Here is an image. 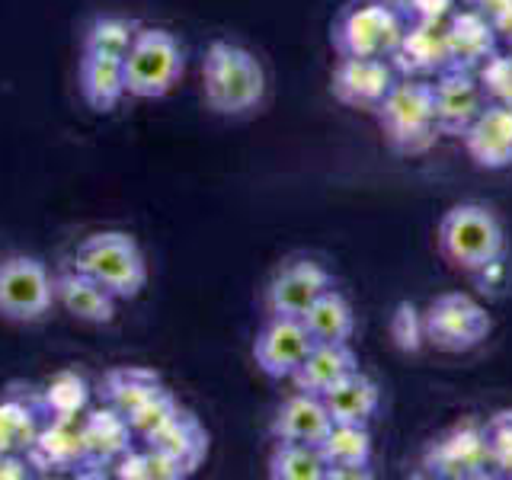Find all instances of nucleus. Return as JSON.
Wrapping results in <instances>:
<instances>
[{
	"instance_id": "obj_16",
	"label": "nucleus",
	"mask_w": 512,
	"mask_h": 480,
	"mask_svg": "<svg viewBox=\"0 0 512 480\" xmlns=\"http://www.w3.org/2000/svg\"><path fill=\"white\" fill-rule=\"evenodd\" d=\"M55 304H61V308L74 320H80V324L106 327L116 320L119 298L106 292L96 279H90L84 269L68 263L55 272Z\"/></svg>"
},
{
	"instance_id": "obj_35",
	"label": "nucleus",
	"mask_w": 512,
	"mask_h": 480,
	"mask_svg": "<svg viewBox=\"0 0 512 480\" xmlns=\"http://www.w3.org/2000/svg\"><path fill=\"white\" fill-rule=\"evenodd\" d=\"M477 74H480V84L487 90V100L512 109V48L503 55L496 52Z\"/></svg>"
},
{
	"instance_id": "obj_40",
	"label": "nucleus",
	"mask_w": 512,
	"mask_h": 480,
	"mask_svg": "<svg viewBox=\"0 0 512 480\" xmlns=\"http://www.w3.org/2000/svg\"><path fill=\"white\" fill-rule=\"evenodd\" d=\"M509 4H512V0H468V7L480 10L484 16H490V20H493V16L500 13V10H506Z\"/></svg>"
},
{
	"instance_id": "obj_7",
	"label": "nucleus",
	"mask_w": 512,
	"mask_h": 480,
	"mask_svg": "<svg viewBox=\"0 0 512 480\" xmlns=\"http://www.w3.org/2000/svg\"><path fill=\"white\" fill-rule=\"evenodd\" d=\"M55 308V276L39 256L10 253L0 260V317L39 324Z\"/></svg>"
},
{
	"instance_id": "obj_2",
	"label": "nucleus",
	"mask_w": 512,
	"mask_h": 480,
	"mask_svg": "<svg viewBox=\"0 0 512 480\" xmlns=\"http://www.w3.org/2000/svg\"><path fill=\"white\" fill-rule=\"evenodd\" d=\"M439 250L448 263L461 272L490 269L506 256V231L493 208L480 202L452 205L439 221Z\"/></svg>"
},
{
	"instance_id": "obj_39",
	"label": "nucleus",
	"mask_w": 512,
	"mask_h": 480,
	"mask_svg": "<svg viewBox=\"0 0 512 480\" xmlns=\"http://www.w3.org/2000/svg\"><path fill=\"white\" fill-rule=\"evenodd\" d=\"M493 26H496V36L512 45V4L493 16Z\"/></svg>"
},
{
	"instance_id": "obj_12",
	"label": "nucleus",
	"mask_w": 512,
	"mask_h": 480,
	"mask_svg": "<svg viewBox=\"0 0 512 480\" xmlns=\"http://www.w3.org/2000/svg\"><path fill=\"white\" fill-rule=\"evenodd\" d=\"M394 84L397 71L391 58H340L330 77V93L349 109L375 112Z\"/></svg>"
},
{
	"instance_id": "obj_6",
	"label": "nucleus",
	"mask_w": 512,
	"mask_h": 480,
	"mask_svg": "<svg viewBox=\"0 0 512 480\" xmlns=\"http://www.w3.org/2000/svg\"><path fill=\"white\" fill-rule=\"evenodd\" d=\"M186 55L180 39L167 29L141 26L138 36L122 58L125 93L135 100H160L183 80Z\"/></svg>"
},
{
	"instance_id": "obj_30",
	"label": "nucleus",
	"mask_w": 512,
	"mask_h": 480,
	"mask_svg": "<svg viewBox=\"0 0 512 480\" xmlns=\"http://www.w3.org/2000/svg\"><path fill=\"white\" fill-rule=\"evenodd\" d=\"M112 477L119 480H183L189 477V468L170 458L167 452L144 442V448H128V452L112 464Z\"/></svg>"
},
{
	"instance_id": "obj_36",
	"label": "nucleus",
	"mask_w": 512,
	"mask_h": 480,
	"mask_svg": "<svg viewBox=\"0 0 512 480\" xmlns=\"http://www.w3.org/2000/svg\"><path fill=\"white\" fill-rule=\"evenodd\" d=\"M484 426H487V439H490L493 468L506 477H512V410L490 416Z\"/></svg>"
},
{
	"instance_id": "obj_19",
	"label": "nucleus",
	"mask_w": 512,
	"mask_h": 480,
	"mask_svg": "<svg viewBox=\"0 0 512 480\" xmlns=\"http://www.w3.org/2000/svg\"><path fill=\"white\" fill-rule=\"evenodd\" d=\"M464 151L484 170L512 167V109L500 103H487L484 112L461 135Z\"/></svg>"
},
{
	"instance_id": "obj_37",
	"label": "nucleus",
	"mask_w": 512,
	"mask_h": 480,
	"mask_svg": "<svg viewBox=\"0 0 512 480\" xmlns=\"http://www.w3.org/2000/svg\"><path fill=\"white\" fill-rule=\"evenodd\" d=\"M404 10L410 20L423 23H445L455 13V0H404Z\"/></svg>"
},
{
	"instance_id": "obj_27",
	"label": "nucleus",
	"mask_w": 512,
	"mask_h": 480,
	"mask_svg": "<svg viewBox=\"0 0 512 480\" xmlns=\"http://www.w3.org/2000/svg\"><path fill=\"white\" fill-rule=\"evenodd\" d=\"M301 320H304V327H308L314 343H349L352 333H356L352 304L343 292H336V288L320 295Z\"/></svg>"
},
{
	"instance_id": "obj_20",
	"label": "nucleus",
	"mask_w": 512,
	"mask_h": 480,
	"mask_svg": "<svg viewBox=\"0 0 512 480\" xmlns=\"http://www.w3.org/2000/svg\"><path fill=\"white\" fill-rule=\"evenodd\" d=\"M80 432H84L87 468H112L135 445V429L128 416L109 404L90 410L80 420Z\"/></svg>"
},
{
	"instance_id": "obj_28",
	"label": "nucleus",
	"mask_w": 512,
	"mask_h": 480,
	"mask_svg": "<svg viewBox=\"0 0 512 480\" xmlns=\"http://www.w3.org/2000/svg\"><path fill=\"white\" fill-rule=\"evenodd\" d=\"M157 391H164V381L151 368H138V365H125V368H112L103 378V404L122 410L125 416L138 410L144 400L154 397Z\"/></svg>"
},
{
	"instance_id": "obj_21",
	"label": "nucleus",
	"mask_w": 512,
	"mask_h": 480,
	"mask_svg": "<svg viewBox=\"0 0 512 480\" xmlns=\"http://www.w3.org/2000/svg\"><path fill=\"white\" fill-rule=\"evenodd\" d=\"M333 426L330 410L324 404V397L317 394H304L295 391L285 404L272 416V439L276 442H308V445H320V439L327 436Z\"/></svg>"
},
{
	"instance_id": "obj_14",
	"label": "nucleus",
	"mask_w": 512,
	"mask_h": 480,
	"mask_svg": "<svg viewBox=\"0 0 512 480\" xmlns=\"http://www.w3.org/2000/svg\"><path fill=\"white\" fill-rule=\"evenodd\" d=\"M29 464L36 474H61L87 468V448H84V432H80V420H52L45 416L39 426L36 439L26 448Z\"/></svg>"
},
{
	"instance_id": "obj_29",
	"label": "nucleus",
	"mask_w": 512,
	"mask_h": 480,
	"mask_svg": "<svg viewBox=\"0 0 512 480\" xmlns=\"http://www.w3.org/2000/svg\"><path fill=\"white\" fill-rule=\"evenodd\" d=\"M39 404L52 420H80L90 404V384L74 368H61L39 388Z\"/></svg>"
},
{
	"instance_id": "obj_17",
	"label": "nucleus",
	"mask_w": 512,
	"mask_h": 480,
	"mask_svg": "<svg viewBox=\"0 0 512 480\" xmlns=\"http://www.w3.org/2000/svg\"><path fill=\"white\" fill-rule=\"evenodd\" d=\"M317 448L327 461V480L372 477V432L365 423H333Z\"/></svg>"
},
{
	"instance_id": "obj_11",
	"label": "nucleus",
	"mask_w": 512,
	"mask_h": 480,
	"mask_svg": "<svg viewBox=\"0 0 512 480\" xmlns=\"http://www.w3.org/2000/svg\"><path fill=\"white\" fill-rule=\"evenodd\" d=\"M432 103H436L439 132L461 138L490 100L477 71L445 68L442 74H436V84H432Z\"/></svg>"
},
{
	"instance_id": "obj_5",
	"label": "nucleus",
	"mask_w": 512,
	"mask_h": 480,
	"mask_svg": "<svg viewBox=\"0 0 512 480\" xmlns=\"http://www.w3.org/2000/svg\"><path fill=\"white\" fill-rule=\"evenodd\" d=\"M384 141L400 154H423L432 148L439 132L432 84L423 77H404L388 90V96L375 109Z\"/></svg>"
},
{
	"instance_id": "obj_13",
	"label": "nucleus",
	"mask_w": 512,
	"mask_h": 480,
	"mask_svg": "<svg viewBox=\"0 0 512 480\" xmlns=\"http://www.w3.org/2000/svg\"><path fill=\"white\" fill-rule=\"evenodd\" d=\"M314 340L301 317H269L256 333L253 359L269 378H292L295 368L308 359Z\"/></svg>"
},
{
	"instance_id": "obj_22",
	"label": "nucleus",
	"mask_w": 512,
	"mask_h": 480,
	"mask_svg": "<svg viewBox=\"0 0 512 480\" xmlns=\"http://www.w3.org/2000/svg\"><path fill=\"white\" fill-rule=\"evenodd\" d=\"M356 368H359V356L352 352L349 343H314L308 359L295 368V375L288 381L295 384V391L324 397L333 384H340Z\"/></svg>"
},
{
	"instance_id": "obj_31",
	"label": "nucleus",
	"mask_w": 512,
	"mask_h": 480,
	"mask_svg": "<svg viewBox=\"0 0 512 480\" xmlns=\"http://www.w3.org/2000/svg\"><path fill=\"white\" fill-rule=\"evenodd\" d=\"M272 480H327V461L317 445L308 442H276L269 455Z\"/></svg>"
},
{
	"instance_id": "obj_10",
	"label": "nucleus",
	"mask_w": 512,
	"mask_h": 480,
	"mask_svg": "<svg viewBox=\"0 0 512 480\" xmlns=\"http://www.w3.org/2000/svg\"><path fill=\"white\" fill-rule=\"evenodd\" d=\"M333 276L324 263L308 260V256H295V260L282 263L266 285V314L269 317H304L311 304L330 292Z\"/></svg>"
},
{
	"instance_id": "obj_33",
	"label": "nucleus",
	"mask_w": 512,
	"mask_h": 480,
	"mask_svg": "<svg viewBox=\"0 0 512 480\" xmlns=\"http://www.w3.org/2000/svg\"><path fill=\"white\" fill-rule=\"evenodd\" d=\"M391 340L400 352H420L426 346L423 311L413 301H400L391 314Z\"/></svg>"
},
{
	"instance_id": "obj_38",
	"label": "nucleus",
	"mask_w": 512,
	"mask_h": 480,
	"mask_svg": "<svg viewBox=\"0 0 512 480\" xmlns=\"http://www.w3.org/2000/svg\"><path fill=\"white\" fill-rule=\"evenodd\" d=\"M36 468L20 452H0V480H29Z\"/></svg>"
},
{
	"instance_id": "obj_18",
	"label": "nucleus",
	"mask_w": 512,
	"mask_h": 480,
	"mask_svg": "<svg viewBox=\"0 0 512 480\" xmlns=\"http://www.w3.org/2000/svg\"><path fill=\"white\" fill-rule=\"evenodd\" d=\"M391 64L404 77H429L448 68V42L445 23H423L410 20L397 48L391 52Z\"/></svg>"
},
{
	"instance_id": "obj_23",
	"label": "nucleus",
	"mask_w": 512,
	"mask_h": 480,
	"mask_svg": "<svg viewBox=\"0 0 512 480\" xmlns=\"http://www.w3.org/2000/svg\"><path fill=\"white\" fill-rule=\"evenodd\" d=\"M45 423V413L39 404V391L13 388L0 391V452H20L36 439L39 426Z\"/></svg>"
},
{
	"instance_id": "obj_32",
	"label": "nucleus",
	"mask_w": 512,
	"mask_h": 480,
	"mask_svg": "<svg viewBox=\"0 0 512 480\" xmlns=\"http://www.w3.org/2000/svg\"><path fill=\"white\" fill-rule=\"evenodd\" d=\"M138 29L141 23L125 20V16H100V20L90 23L84 36V55H103L122 61L128 55V48H132Z\"/></svg>"
},
{
	"instance_id": "obj_25",
	"label": "nucleus",
	"mask_w": 512,
	"mask_h": 480,
	"mask_svg": "<svg viewBox=\"0 0 512 480\" xmlns=\"http://www.w3.org/2000/svg\"><path fill=\"white\" fill-rule=\"evenodd\" d=\"M324 404L330 410L333 423H365L368 426V420L378 413L381 391L362 368H356V372L346 375L340 384H333V388L324 394Z\"/></svg>"
},
{
	"instance_id": "obj_24",
	"label": "nucleus",
	"mask_w": 512,
	"mask_h": 480,
	"mask_svg": "<svg viewBox=\"0 0 512 480\" xmlns=\"http://www.w3.org/2000/svg\"><path fill=\"white\" fill-rule=\"evenodd\" d=\"M144 442L160 448V452H167L170 458H176L180 464H186L189 474H196L199 464L208 455V432H205V426L189 410H183V407L176 410L157 432H151V436L144 439Z\"/></svg>"
},
{
	"instance_id": "obj_1",
	"label": "nucleus",
	"mask_w": 512,
	"mask_h": 480,
	"mask_svg": "<svg viewBox=\"0 0 512 480\" xmlns=\"http://www.w3.org/2000/svg\"><path fill=\"white\" fill-rule=\"evenodd\" d=\"M202 96L218 116H247L266 96V71L250 48L212 42L202 61Z\"/></svg>"
},
{
	"instance_id": "obj_3",
	"label": "nucleus",
	"mask_w": 512,
	"mask_h": 480,
	"mask_svg": "<svg viewBox=\"0 0 512 480\" xmlns=\"http://www.w3.org/2000/svg\"><path fill=\"white\" fill-rule=\"evenodd\" d=\"M71 263L84 269L119 301H132L148 285V260L138 240L125 231H93L77 244Z\"/></svg>"
},
{
	"instance_id": "obj_34",
	"label": "nucleus",
	"mask_w": 512,
	"mask_h": 480,
	"mask_svg": "<svg viewBox=\"0 0 512 480\" xmlns=\"http://www.w3.org/2000/svg\"><path fill=\"white\" fill-rule=\"evenodd\" d=\"M176 410H180V400L164 388V391H157L154 397L144 400L138 410L128 413V423H132L138 439H148L151 432H157L160 426H164Z\"/></svg>"
},
{
	"instance_id": "obj_9",
	"label": "nucleus",
	"mask_w": 512,
	"mask_h": 480,
	"mask_svg": "<svg viewBox=\"0 0 512 480\" xmlns=\"http://www.w3.org/2000/svg\"><path fill=\"white\" fill-rule=\"evenodd\" d=\"M423 468L432 477L445 480H474L493 468L487 426L477 420H464L452 426L423 452Z\"/></svg>"
},
{
	"instance_id": "obj_26",
	"label": "nucleus",
	"mask_w": 512,
	"mask_h": 480,
	"mask_svg": "<svg viewBox=\"0 0 512 480\" xmlns=\"http://www.w3.org/2000/svg\"><path fill=\"white\" fill-rule=\"evenodd\" d=\"M80 96L93 112H109L116 109L119 100L125 96V74L122 61L103 58V55H84L80 58Z\"/></svg>"
},
{
	"instance_id": "obj_4",
	"label": "nucleus",
	"mask_w": 512,
	"mask_h": 480,
	"mask_svg": "<svg viewBox=\"0 0 512 480\" xmlns=\"http://www.w3.org/2000/svg\"><path fill=\"white\" fill-rule=\"evenodd\" d=\"M407 23L404 0H359L336 16L330 42L340 58H391Z\"/></svg>"
},
{
	"instance_id": "obj_15",
	"label": "nucleus",
	"mask_w": 512,
	"mask_h": 480,
	"mask_svg": "<svg viewBox=\"0 0 512 480\" xmlns=\"http://www.w3.org/2000/svg\"><path fill=\"white\" fill-rule=\"evenodd\" d=\"M445 42H448V68L461 71H480L496 55V26L490 16L474 7H464L448 16L445 23Z\"/></svg>"
},
{
	"instance_id": "obj_8",
	"label": "nucleus",
	"mask_w": 512,
	"mask_h": 480,
	"mask_svg": "<svg viewBox=\"0 0 512 480\" xmlns=\"http://www.w3.org/2000/svg\"><path fill=\"white\" fill-rule=\"evenodd\" d=\"M426 343L442 352H468L480 346L493 330L487 308L464 292H448L423 311Z\"/></svg>"
}]
</instances>
